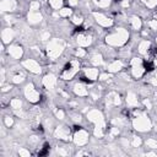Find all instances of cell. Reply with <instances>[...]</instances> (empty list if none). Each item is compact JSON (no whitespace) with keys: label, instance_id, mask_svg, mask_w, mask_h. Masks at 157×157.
<instances>
[{"label":"cell","instance_id":"obj_43","mask_svg":"<svg viewBox=\"0 0 157 157\" xmlns=\"http://www.w3.org/2000/svg\"><path fill=\"white\" fill-rule=\"evenodd\" d=\"M85 55H86V52H85L83 49H77V50H76V56L82 58V56H85Z\"/></svg>","mask_w":157,"mask_h":157},{"label":"cell","instance_id":"obj_20","mask_svg":"<svg viewBox=\"0 0 157 157\" xmlns=\"http://www.w3.org/2000/svg\"><path fill=\"white\" fill-rule=\"evenodd\" d=\"M107 69H108L109 72H118L123 69V63H121V60H114L113 63H110L108 65Z\"/></svg>","mask_w":157,"mask_h":157},{"label":"cell","instance_id":"obj_32","mask_svg":"<svg viewBox=\"0 0 157 157\" xmlns=\"http://www.w3.org/2000/svg\"><path fill=\"white\" fill-rule=\"evenodd\" d=\"M94 2H96V5L99 6V7H107V6L109 5V0H96Z\"/></svg>","mask_w":157,"mask_h":157},{"label":"cell","instance_id":"obj_21","mask_svg":"<svg viewBox=\"0 0 157 157\" xmlns=\"http://www.w3.org/2000/svg\"><path fill=\"white\" fill-rule=\"evenodd\" d=\"M126 103L129 107H136L139 104V101H137V97L134 92H128L126 94Z\"/></svg>","mask_w":157,"mask_h":157},{"label":"cell","instance_id":"obj_49","mask_svg":"<svg viewBox=\"0 0 157 157\" xmlns=\"http://www.w3.org/2000/svg\"><path fill=\"white\" fill-rule=\"evenodd\" d=\"M155 77H156V80H157V72H156V75H155Z\"/></svg>","mask_w":157,"mask_h":157},{"label":"cell","instance_id":"obj_34","mask_svg":"<svg viewBox=\"0 0 157 157\" xmlns=\"http://www.w3.org/2000/svg\"><path fill=\"white\" fill-rule=\"evenodd\" d=\"M75 25H81L82 22H83V18H82V16H77V15H75V16H72V20H71Z\"/></svg>","mask_w":157,"mask_h":157},{"label":"cell","instance_id":"obj_46","mask_svg":"<svg viewBox=\"0 0 157 157\" xmlns=\"http://www.w3.org/2000/svg\"><path fill=\"white\" fill-rule=\"evenodd\" d=\"M144 103H145V105H146L147 108H151V102H150L148 99H145V102H144Z\"/></svg>","mask_w":157,"mask_h":157},{"label":"cell","instance_id":"obj_44","mask_svg":"<svg viewBox=\"0 0 157 157\" xmlns=\"http://www.w3.org/2000/svg\"><path fill=\"white\" fill-rule=\"evenodd\" d=\"M110 77V75H108V74H102L101 76H99V80L101 81H105V80H108Z\"/></svg>","mask_w":157,"mask_h":157},{"label":"cell","instance_id":"obj_45","mask_svg":"<svg viewBox=\"0 0 157 157\" xmlns=\"http://www.w3.org/2000/svg\"><path fill=\"white\" fill-rule=\"evenodd\" d=\"M67 2H69V5H71V6H75V5H77L78 0H67Z\"/></svg>","mask_w":157,"mask_h":157},{"label":"cell","instance_id":"obj_11","mask_svg":"<svg viewBox=\"0 0 157 157\" xmlns=\"http://www.w3.org/2000/svg\"><path fill=\"white\" fill-rule=\"evenodd\" d=\"M54 135H55V137H58L59 140L67 141V140H70V128L64 126V125L58 126V128L55 129V131H54Z\"/></svg>","mask_w":157,"mask_h":157},{"label":"cell","instance_id":"obj_7","mask_svg":"<svg viewBox=\"0 0 157 157\" xmlns=\"http://www.w3.org/2000/svg\"><path fill=\"white\" fill-rule=\"evenodd\" d=\"M25 96H26V98H27L31 103H37V102H39V99H40V94L37 92V90L34 88L33 83H28V85L25 87Z\"/></svg>","mask_w":157,"mask_h":157},{"label":"cell","instance_id":"obj_1","mask_svg":"<svg viewBox=\"0 0 157 157\" xmlns=\"http://www.w3.org/2000/svg\"><path fill=\"white\" fill-rule=\"evenodd\" d=\"M87 119L94 124V135H96V137H103L105 123H104V118H103L102 112L98 110V109H92L87 113Z\"/></svg>","mask_w":157,"mask_h":157},{"label":"cell","instance_id":"obj_35","mask_svg":"<svg viewBox=\"0 0 157 157\" xmlns=\"http://www.w3.org/2000/svg\"><path fill=\"white\" fill-rule=\"evenodd\" d=\"M4 121H5L6 128H11V126L13 125V120H12L11 117H5V118H4Z\"/></svg>","mask_w":157,"mask_h":157},{"label":"cell","instance_id":"obj_27","mask_svg":"<svg viewBox=\"0 0 157 157\" xmlns=\"http://www.w3.org/2000/svg\"><path fill=\"white\" fill-rule=\"evenodd\" d=\"M25 77H26L25 74L18 71L16 75H13V77H12V82H13V83H21V82L25 80Z\"/></svg>","mask_w":157,"mask_h":157},{"label":"cell","instance_id":"obj_8","mask_svg":"<svg viewBox=\"0 0 157 157\" xmlns=\"http://www.w3.org/2000/svg\"><path fill=\"white\" fill-rule=\"evenodd\" d=\"M88 132L85 130V129H81L78 128L76 130V132L74 134V142L76 146H83L88 142Z\"/></svg>","mask_w":157,"mask_h":157},{"label":"cell","instance_id":"obj_12","mask_svg":"<svg viewBox=\"0 0 157 157\" xmlns=\"http://www.w3.org/2000/svg\"><path fill=\"white\" fill-rule=\"evenodd\" d=\"M43 86L47 88V90H53L56 85V77L55 75L53 74H47L44 77H43Z\"/></svg>","mask_w":157,"mask_h":157},{"label":"cell","instance_id":"obj_39","mask_svg":"<svg viewBox=\"0 0 157 157\" xmlns=\"http://www.w3.org/2000/svg\"><path fill=\"white\" fill-rule=\"evenodd\" d=\"M38 142H39V137H38V136H31V137H29V145L36 146Z\"/></svg>","mask_w":157,"mask_h":157},{"label":"cell","instance_id":"obj_31","mask_svg":"<svg viewBox=\"0 0 157 157\" xmlns=\"http://www.w3.org/2000/svg\"><path fill=\"white\" fill-rule=\"evenodd\" d=\"M39 6H40L39 0H34L29 4V11H37V10H39Z\"/></svg>","mask_w":157,"mask_h":157},{"label":"cell","instance_id":"obj_52","mask_svg":"<svg viewBox=\"0 0 157 157\" xmlns=\"http://www.w3.org/2000/svg\"><path fill=\"white\" fill-rule=\"evenodd\" d=\"M156 42H157V38H156Z\"/></svg>","mask_w":157,"mask_h":157},{"label":"cell","instance_id":"obj_4","mask_svg":"<svg viewBox=\"0 0 157 157\" xmlns=\"http://www.w3.org/2000/svg\"><path fill=\"white\" fill-rule=\"evenodd\" d=\"M132 125H134V128L137 131H141V132L148 131L152 128V124H151V120L148 119V117H146V115H139V114L132 120Z\"/></svg>","mask_w":157,"mask_h":157},{"label":"cell","instance_id":"obj_23","mask_svg":"<svg viewBox=\"0 0 157 157\" xmlns=\"http://www.w3.org/2000/svg\"><path fill=\"white\" fill-rule=\"evenodd\" d=\"M107 102H108L109 104L118 105V104H120V97H119L117 93L112 92V93H109V94H108V97H107Z\"/></svg>","mask_w":157,"mask_h":157},{"label":"cell","instance_id":"obj_33","mask_svg":"<svg viewBox=\"0 0 157 157\" xmlns=\"http://www.w3.org/2000/svg\"><path fill=\"white\" fill-rule=\"evenodd\" d=\"M131 145H132V147H140V145H141V139L137 137V136H134V137H132V141H131Z\"/></svg>","mask_w":157,"mask_h":157},{"label":"cell","instance_id":"obj_37","mask_svg":"<svg viewBox=\"0 0 157 157\" xmlns=\"http://www.w3.org/2000/svg\"><path fill=\"white\" fill-rule=\"evenodd\" d=\"M147 25H148V27H150L152 31H156V29H157V20H150V21L147 22Z\"/></svg>","mask_w":157,"mask_h":157},{"label":"cell","instance_id":"obj_48","mask_svg":"<svg viewBox=\"0 0 157 157\" xmlns=\"http://www.w3.org/2000/svg\"><path fill=\"white\" fill-rule=\"evenodd\" d=\"M155 130H156V131H157V124H156V126H155Z\"/></svg>","mask_w":157,"mask_h":157},{"label":"cell","instance_id":"obj_25","mask_svg":"<svg viewBox=\"0 0 157 157\" xmlns=\"http://www.w3.org/2000/svg\"><path fill=\"white\" fill-rule=\"evenodd\" d=\"M10 105L13 110H21L22 109V101L20 98H12L11 102H10Z\"/></svg>","mask_w":157,"mask_h":157},{"label":"cell","instance_id":"obj_47","mask_svg":"<svg viewBox=\"0 0 157 157\" xmlns=\"http://www.w3.org/2000/svg\"><path fill=\"white\" fill-rule=\"evenodd\" d=\"M155 20H157V12L155 13Z\"/></svg>","mask_w":157,"mask_h":157},{"label":"cell","instance_id":"obj_50","mask_svg":"<svg viewBox=\"0 0 157 157\" xmlns=\"http://www.w3.org/2000/svg\"><path fill=\"white\" fill-rule=\"evenodd\" d=\"M156 59H157V52H156Z\"/></svg>","mask_w":157,"mask_h":157},{"label":"cell","instance_id":"obj_14","mask_svg":"<svg viewBox=\"0 0 157 157\" xmlns=\"http://www.w3.org/2000/svg\"><path fill=\"white\" fill-rule=\"evenodd\" d=\"M15 38V32L12 28H5L1 32V39H2V44H9L12 39Z\"/></svg>","mask_w":157,"mask_h":157},{"label":"cell","instance_id":"obj_51","mask_svg":"<svg viewBox=\"0 0 157 157\" xmlns=\"http://www.w3.org/2000/svg\"><path fill=\"white\" fill-rule=\"evenodd\" d=\"M83 1H88V0H83Z\"/></svg>","mask_w":157,"mask_h":157},{"label":"cell","instance_id":"obj_36","mask_svg":"<svg viewBox=\"0 0 157 157\" xmlns=\"http://www.w3.org/2000/svg\"><path fill=\"white\" fill-rule=\"evenodd\" d=\"M18 155H20L21 157H29V156H31L29 151L26 150V148H20V150H18Z\"/></svg>","mask_w":157,"mask_h":157},{"label":"cell","instance_id":"obj_22","mask_svg":"<svg viewBox=\"0 0 157 157\" xmlns=\"http://www.w3.org/2000/svg\"><path fill=\"white\" fill-rule=\"evenodd\" d=\"M151 49V43L150 40H142L140 42L139 47H137V50L140 54H147V52Z\"/></svg>","mask_w":157,"mask_h":157},{"label":"cell","instance_id":"obj_6","mask_svg":"<svg viewBox=\"0 0 157 157\" xmlns=\"http://www.w3.org/2000/svg\"><path fill=\"white\" fill-rule=\"evenodd\" d=\"M146 71L145 65L142 63V60L140 58H134L131 59V74L135 78H139L144 75V72Z\"/></svg>","mask_w":157,"mask_h":157},{"label":"cell","instance_id":"obj_30","mask_svg":"<svg viewBox=\"0 0 157 157\" xmlns=\"http://www.w3.org/2000/svg\"><path fill=\"white\" fill-rule=\"evenodd\" d=\"M49 4H50V6L53 9L59 10L61 7V5H63V0H49Z\"/></svg>","mask_w":157,"mask_h":157},{"label":"cell","instance_id":"obj_18","mask_svg":"<svg viewBox=\"0 0 157 157\" xmlns=\"http://www.w3.org/2000/svg\"><path fill=\"white\" fill-rule=\"evenodd\" d=\"M27 18L31 25H37L42 21V15L39 13V11H29Z\"/></svg>","mask_w":157,"mask_h":157},{"label":"cell","instance_id":"obj_3","mask_svg":"<svg viewBox=\"0 0 157 157\" xmlns=\"http://www.w3.org/2000/svg\"><path fill=\"white\" fill-rule=\"evenodd\" d=\"M64 48H65V43L63 42V39L59 38L50 39L47 44V54L52 60H55L63 53Z\"/></svg>","mask_w":157,"mask_h":157},{"label":"cell","instance_id":"obj_40","mask_svg":"<svg viewBox=\"0 0 157 157\" xmlns=\"http://www.w3.org/2000/svg\"><path fill=\"white\" fill-rule=\"evenodd\" d=\"M58 153H59L60 156H67V155L70 153V151H69V150H65L64 147H58Z\"/></svg>","mask_w":157,"mask_h":157},{"label":"cell","instance_id":"obj_16","mask_svg":"<svg viewBox=\"0 0 157 157\" xmlns=\"http://www.w3.org/2000/svg\"><path fill=\"white\" fill-rule=\"evenodd\" d=\"M76 42L80 47H88L92 43V38L87 33H80L76 38Z\"/></svg>","mask_w":157,"mask_h":157},{"label":"cell","instance_id":"obj_13","mask_svg":"<svg viewBox=\"0 0 157 157\" xmlns=\"http://www.w3.org/2000/svg\"><path fill=\"white\" fill-rule=\"evenodd\" d=\"M9 55L13 59H20L23 54V50H22V47L18 45V44H12L9 47V50H7Z\"/></svg>","mask_w":157,"mask_h":157},{"label":"cell","instance_id":"obj_15","mask_svg":"<svg viewBox=\"0 0 157 157\" xmlns=\"http://www.w3.org/2000/svg\"><path fill=\"white\" fill-rule=\"evenodd\" d=\"M83 74H85V77L83 78H87L88 82L97 80L98 78V75H99L98 69H96V67H87V69H85Z\"/></svg>","mask_w":157,"mask_h":157},{"label":"cell","instance_id":"obj_5","mask_svg":"<svg viewBox=\"0 0 157 157\" xmlns=\"http://www.w3.org/2000/svg\"><path fill=\"white\" fill-rule=\"evenodd\" d=\"M80 70V63H78V60H76V59H74V60H71L66 66H65V69L63 70V72H61V78H64V80H70V78H72L75 75H76V72Z\"/></svg>","mask_w":157,"mask_h":157},{"label":"cell","instance_id":"obj_42","mask_svg":"<svg viewBox=\"0 0 157 157\" xmlns=\"http://www.w3.org/2000/svg\"><path fill=\"white\" fill-rule=\"evenodd\" d=\"M55 115H56V118H58V119H64L65 113H64V110H63V109H59V110H56Z\"/></svg>","mask_w":157,"mask_h":157},{"label":"cell","instance_id":"obj_24","mask_svg":"<svg viewBox=\"0 0 157 157\" xmlns=\"http://www.w3.org/2000/svg\"><path fill=\"white\" fill-rule=\"evenodd\" d=\"M129 21H130V25H131V27H132L134 29L137 31V29L141 28V25H142V23H141V20H140L137 16H132V17H130Z\"/></svg>","mask_w":157,"mask_h":157},{"label":"cell","instance_id":"obj_29","mask_svg":"<svg viewBox=\"0 0 157 157\" xmlns=\"http://www.w3.org/2000/svg\"><path fill=\"white\" fill-rule=\"evenodd\" d=\"M146 146L148 147V148H152V150H156L157 148V140H155V139H147L146 140Z\"/></svg>","mask_w":157,"mask_h":157},{"label":"cell","instance_id":"obj_9","mask_svg":"<svg viewBox=\"0 0 157 157\" xmlns=\"http://www.w3.org/2000/svg\"><path fill=\"white\" fill-rule=\"evenodd\" d=\"M93 17L96 18V22L102 27H110L113 25V20L102 12H93Z\"/></svg>","mask_w":157,"mask_h":157},{"label":"cell","instance_id":"obj_17","mask_svg":"<svg viewBox=\"0 0 157 157\" xmlns=\"http://www.w3.org/2000/svg\"><path fill=\"white\" fill-rule=\"evenodd\" d=\"M17 4L15 0H2L0 4L1 11H13L16 9Z\"/></svg>","mask_w":157,"mask_h":157},{"label":"cell","instance_id":"obj_19","mask_svg":"<svg viewBox=\"0 0 157 157\" xmlns=\"http://www.w3.org/2000/svg\"><path fill=\"white\" fill-rule=\"evenodd\" d=\"M74 92H75L76 96H80V97H85V96L88 94V91H87L86 86L83 83H81V82H78V83H76L74 86Z\"/></svg>","mask_w":157,"mask_h":157},{"label":"cell","instance_id":"obj_2","mask_svg":"<svg viewBox=\"0 0 157 157\" xmlns=\"http://www.w3.org/2000/svg\"><path fill=\"white\" fill-rule=\"evenodd\" d=\"M129 39V32L125 29V28H117L114 32L109 33L107 37H105V42L107 44L112 45V47H120V45H124Z\"/></svg>","mask_w":157,"mask_h":157},{"label":"cell","instance_id":"obj_26","mask_svg":"<svg viewBox=\"0 0 157 157\" xmlns=\"http://www.w3.org/2000/svg\"><path fill=\"white\" fill-rule=\"evenodd\" d=\"M91 63H92L94 66H99V65L103 64V56H102L101 54H94V55H92V58H91Z\"/></svg>","mask_w":157,"mask_h":157},{"label":"cell","instance_id":"obj_28","mask_svg":"<svg viewBox=\"0 0 157 157\" xmlns=\"http://www.w3.org/2000/svg\"><path fill=\"white\" fill-rule=\"evenodd\" d=\"M72 13V10L70 7H63L59 10V16L60 17H69Z\"/></svg>","mask_w":157,"mask_h":157},{"label":"cell","instance_id":"obj_10","mask_svg":"<svg viewBox=\"0 0 157 157\" xmlns=\"http://www.w3.org/2000/svg\"><path fill=\"white\" fill-rule=\"evenodd\" d=\"M22 65L25 66V69H27L28 71H31V72H33V74H39V72L42 71L40 65H39L38 61H36L34 59H26V60L22 63Z\"/></svg>","mask_w":157,"mask_h":157},{"label":"cell","instance_id":"obj_41","mask_svg":"<svg viewBox=\"0 0 157 157\" xmlns=\"http://www.w3.org/2000/svg\"><path fill=\"white\" fill-rule=\"evenodd\" d=\"M145 4L147 5V7L152 9V7H155L157 5V0H145Z\"/></svg>","mask_w":157,"mask_h":157},{"label":"cell","instance_id":"obj_38","mask_svg":"<svg viewBox=\"0 0 157 157\" xmlns=\"http://www.w3.org/2000/svg\"><path fill=\"white\" fill-rule=\"evenodd\" d=\"M49 37H50L49 31H43V32L40 33V36H39V38H40L42 40H48V39H49Z\"/></svg>","mask_w":157,"mask_h":157}]
</instances>
